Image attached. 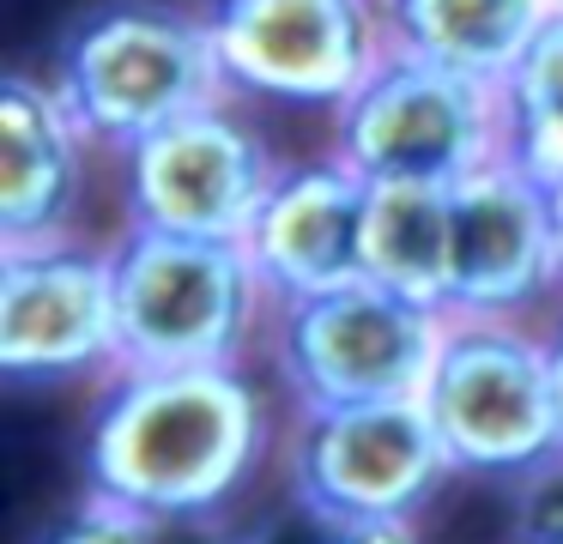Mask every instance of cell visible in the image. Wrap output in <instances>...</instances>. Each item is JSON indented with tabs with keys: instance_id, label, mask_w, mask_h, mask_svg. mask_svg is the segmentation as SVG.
I'll use <instances>...</instances> for the list:
<instances>
[{
	"instance_id": "6da1fadb",
	"label": "cell",
	"mask_w": 563,
	"mask_h": 544,
	"mask_svg": "<svg viewBox=\"0 0 563 544\" xmlns=\"http://www.w3.org/2000/svg\"><path fill=\"white\" fill-rule=\"evenodd\" d=\"M267 399L243 369H115L86 435L91 496L152 520H212L267 454Z\"/></svg>"
},
{
	"instance_id": "7a4b0ae2",
	"label": "cell",
	"mask_w": 563,
	"mask_h": 544,
	"mask_svg": "<svg viewBox=\"0 0 563 544\" xmlns=\"http://www.w3.org/2000/svg\"><path fill=\"white\" fill-rule=\"evenodd\" d=\"M55 91L98 140V152L122 157L170 121L224 103L231 79L219 67L207 12L170 0H115L67 36Z\"/></svg>"
},
{
	"instance_id": "3957f363",
	"label": "cell",
	"mask_w": 563,
	"mask_h": 544,
	"mask_svg": "<svg viewBox=\"0 0 563 544\" xmlns=\"http://www.w3.org/2000/svg\"><path fill=\"white\" fill-rule=\"evenodd\" d=\"M110 254L122 369H243L255 333L273 321V290L243 242L128 224Z\"/></svg>"
},
{
	"instance_id": "277c9868",
	"label": "cell",
	"mask_w": 563,
	"mask_h": 544,
	"mask_svg": "<svg viewBox=\"0 0 563 544\" xmlns=\"http://www.w3.org/2000/svg\"><path fill=\"white\" fill-rule=\"evenodd\" d=\"M424 406L442 430L454 471L485 484H521L563 447V411L551 381V345L527 321H449Z\"/></svg>"
},
{
	"instance_id": "5b68a950",
	"label": "cell",
	"mask_w": 563,
	"mask_h": 544,
	"mask_svg": "<svg viewBox=\"0 0 563 544\" xmlns=\"http://www.w3.org/2000/svg\"><path fill=\"white\" fill-rule=\"evenodd\" d=\"M449 309L357 278L345 290L273 302V363L297 411L357 399H418L449 338Z\"/></svg>"
},
{
	"instance_id": "8992f818",
	"label": "cell",
	"mask_w": 563,
	"mask_h": 544,
	"mask_svg": "<svg viewBox=\"0 0 563 544\" xmlns=\"http://www.w3.org/2000/svg\"><path fill=\"white\" fill-rule=\"evenodd\" d=\"M333 157L364 181H454L509 157L497 85L430 67L394 48L352 97L333 109Z\"/></svg>"
},
{
	"instance_id": "52a82bcc",
	"label": "cell",
	"mask_w": 563,
	"mask_h": 544,
	"mask_svg": "<svg viewBox=\"0 0 563 544\" xmlns=\"http://www.w3.org/2000/svg\"><path fill=\"white\" fill-rule=\"evenodd\" d=\"M461 478L442 430L418 399H357V406L297 411L291 502L333 520H418Z\"/></svg>"
},
{
	"instance_id": "ba28073f",
	"label": "cell",
	"mask_w": 563,
	"mask_h": 544,
	"mask_svg": "<svg viewBox=\"0 0 563 544\" xmlns=\"http://www.w3.org/2000/svg\"><path fill=\"white\" fill-rule=\"evenodd\" d=\"M207 24L231 91L297 109H345L394 55L382 0H212Z\"/></svg>"
},
{
	"instance_id": "9c48e42d",
	"label": "cell",
	"mask_w": 563,
	"mask_h": 544,
	"mask_svg": "<svg viewBox=\"0 0 563 544\" xmlns=\"http://www.w3.org/2000/svg\"><path fill=\"white\" fill-rule=\"evenodd\" d=\"M122 369L110 242L0 248V375L13 381H110Z\"/></svg>"
},
{
	"instance_id": "30bf717a",
	"label": "cell",
	"mask_w": 563,
	"mask_h": 544,
	"mask_svg": "<svg viewBox=\"0 0 563 544\" xmlns=\"http://www.w3.org/2000/svg\"><path fill=\"white\" fill-rule=\"evenodd\" d=\"M279 157L267 152L243 115L224 103L158 127L122 152V206L128 224L170 230V236L243 242L279 181Z\"/></svg>"
},
{
	"instance_id": "8fae6325",
	"label": "cell",
	"mask_w": 563,
	"mask_h": 544,
	"mask_svg": "<svg viewBox=\"0 0 563 544\" xmlns=\"http://www.w3.org/2000/svg\"><path fill=\"white\" fill-rule=\"evenodd\" d=\"M449 314L461 321H521L563 285L551 193L515 157L449 188Z\"/></svg>"
},
{
	"instance_id": "7c38bea8",
	"label": "cell",
	"mask_w": 563,
	"mask_h": 544,
	"mask_svg": "<svg viewBox=\"0 0 563 544\" xmlns=\"http://www.w3.org/2000/svg\"><path fill=\"white\" fill-rule=\"evenodd\" d=\"M364 212H369V181L333 152L316 157V164H285L255 230L243 236L273 302L357 285L364 278Z\"/></svg>"
},
{
	"instance_id": "4fadbf2b",
	"label": "cell",
	"mask_w": 563,
	"mask_h": 544,
	"mask_svg": "<svg viewBox=\"0 0 563 544\" xmlns=\"http://www.w3.org/2000/svg\"><path fill=\"white\" fill-rule=\"evenodd\" d=\"M98 152L55 79L13 73L0 85V248L74 236L86 164Z\"/></svg>"
},
{
	"instance_id": "5bb4252c",
	"label": "cell",
	"mask_w": 563,
	"mask_h": 544,
	"mask_svg": "<svg viewBox=\"0 0 563 544\" xmlns=\"http://www.w3.org/2000/svg\"><path fill=\"white\" fill-rule=\"evenodd\" d=\"M382 12L400 55L466 73L478 85H503L558 19L551 0H382Z\"/></svg>"
},
{
	"instance_id": "9a60e30c",
	"label": "cell",
	"mask_w": 563,
	"mask_h": 544,
	"mask_svg": "<svg viewBox=\"0 0 563 544\" xmlns=\"http://www.w3.org/2000/svg\"><path fill=\"white\" fill-rule=\"evenodd\" d=\"M449 188H437V181H369L364 278L449 309Z\"/></svg>"
},
{
	"instance_id": "2e32d148",
	"label": "cell",
	"mask_w": 563,
	"mask_h": 544,
	"mask_svg": "<svg viewBox=\"0 0 563 544\" xmlns=\"http://www.w3.org/2000/svg\"><path fill=\"white\" fill-rule=\"evenodd\" d=\"M497 97H503L509 157L539 181L563 176V12L539 31V43L497 85Z\"/></svg>"
},
{
	"instance_id": "e0dca14e",
	"label": "cell",
	"mask_w": 563,
	"mask_h": 544,
	"mask_svg": "<svg viewBox=\"0 0 563 544\" xmlns=\"http://www.w3.org/2000/svg\"><path fill=\"white\" fill-rule=\"evenodd\" d=\"M183 526H195V520H152L103 502V496H86V508H74L43 544H176Z\"/></svg>"
},
{
	"instance_id": "ac0fdd59",
	"label": "cell",
	"mask_w": 563,
	"mask_h": 544,
	"mask_svg": "<svg viewBox=\"0 0 563 544\" xmlns=\"http://www.w3.org/2000/svg\"><path fill=\"white\" fill-rule=\"evenodd\" d=\"M261 544H424L418 520H333L297 502V526H273Z\"/></svg>"
},
{
	"instance_id": "d6986e66",
	"label": "cell",
	"mask_w": 563,
	"mask_h": 544,
	"mask_svg": "<svg viewBox=\"0 0 563 544\" xmlns=\"http://www.w3.org/2000/svg\"><path fill=\"white\" fill-rule=\"evenodd\" d=\"M515 490V544H563V447Z\"/></svg>"
},
{
	"instance_id": "ffe728a7",
	"label": "cell",
	"mask_w": 563,
	"mask_h": 544,
	"mask_svg": "<svg viewBox=\"0 0 563 544\" xmlns=\"http://www.w3.org/2000/svg\"><path fill=\"white\" fill-rule=\"evenodd\" d=\"M545 345H551V381H558V411H563V314L545 326Z\"/></svg>"
},
{
	"instance_id": "44dd1931",
	"label": "cell",
	"mask_w": 563,
	"mask_h": 544,
	"mask_svg": "<svg viewBox=\"0 0 563 544\" xmlns=\"http://www.w3.org/2000/svg\"><path fill=\"white\" fill-rule=\"evenodd\" d=\"M545 193H551V230H558V266H563V176H551Z\"/></svg>"
},
{
	"instance_id": "7402d4cb",
	"label": "cell",
	"mask_w": 563,
	"mask_h": 544,
	"mask_svg": "<svg viewBox=\"0 0 563 544\" xmlns=\"http://www.w3.org/2000/svg\"><path fill=\"white\" fill-rule=\"evenodd\" d=\"M551 7H558V12H563V0H551Z\"/></svg>"
}]
</instances>
